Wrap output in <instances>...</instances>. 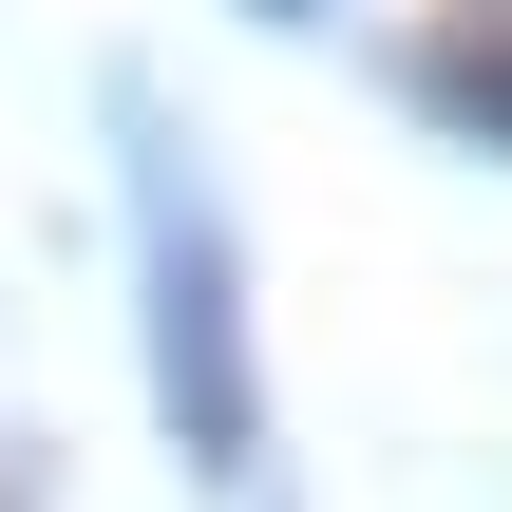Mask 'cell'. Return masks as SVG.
<instances>
[{
  "label": "cell",
  "mask_w": 512,
  "mask_h": 512,
  "mask_svg": "<svg viewBox=\"0 0 512 512\" xmlns=\"http://www.w3.org/2000/svg\"><path fill=\"white\" fill-rule=\"evenodd\" d=\"M418 76H437V95H456V114H512V38H437V57H418Z\"/></svg>",
  "instance_id": "1"
}]
</instances>
